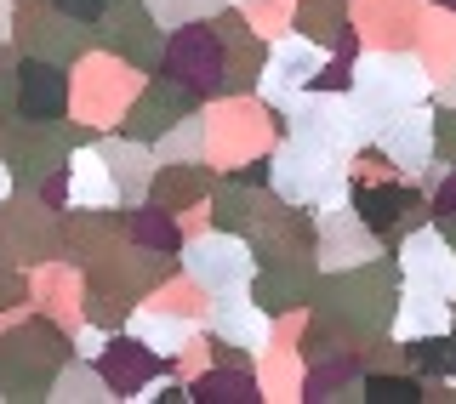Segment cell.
<instances>
[{"instance_id":"obj_1","label":"cell","mask_w":456,"mask_h":404,"mask_svg":"<svg viewBox=\"0 0 456 404\" xmlns=\"http://www.w3.org/2000/svg\"><path fill=\"white\" fill-rule=\"evenodd\" d=\"M399 296H405V273H399V263L377 256V263L325 273L320 291H314V313H325L342 336L370 342V336H388V330H394Z\"/></svg>"},{"instance_id":"obj_2","label":"cell","mask_w":456,"mask_h":404,"mask_svg":"<svg viewBox=\"0 0 456 404\" xmlns=\"http://www.w3.org/2000/svg\"><path fill=\"white\" fill-rule=\"evenodd\" d=\"M434 75H428V63L411 46H365L354 57V97L377 114V120H388L399 109H417V103H434Z\"/></svg>"},{"instance_id":"obj_3","label":"cell","mask_w":456,"mask_h":404,"mask_svg":"<svg viewBox=\"0 0 456 404\" xmlns=\"http://www.w3.org/2000/svg\"><path fill=\"white\" fill-rule=\"evenodd\" d=\"M183 268H189V279L206 285L211 296H223V291H251L256 251H251L246 234H228V228H217V234H206V239L189 245Z\"/></svg>"},{"instance_id":"obj_4","label":"cell","mask_w":456,"mask_h":404,"mask_svg":"<svg viewBox=\"0 0 456 404\" xmlns=\"http://www.w3.org/2000/svg\"><path fill=\"white\" fill-rule=\"evenodd\" d=\"M320 216V268L325 273H337V268H360V263H377V256H388V239L377 234V228L365 222L360 211H354V199L348 206H320L314 211Z\"/></svg>"},{"instance_id":"obj_5","label":"cell","mask_w":456,"mask_h":404,"mask_svg":"<svg viewBox=\"0 0 456 404\" xmlns=\"http://www.w3.org/2000/svg\"><path fill=\"white\" fill-rule=\"evenodd\" d=\"M394 263L405 273V291H428V296L456 302V245L439 234V222H428V228L399 239Z\"/></svg>"},{"instance_id":"obj_6","label":"cell","mask_w":456,"mask_h":404,"mask_svg":"<svg viewBox=\"0 0 456 404\" xmlns=\"http://www.w3.org/2000/svg\"><path fill=\"white\" fill-rule=\"evenodd\" d=\"M325 52L320 40H308L303 28H285V35L268 40V69H263V97L274 109H285L297 92H308L314 80H320V69H325Z\"/></svg>"},{"instance_id":"obj_7","label":"cell","mask_w":456,"mask_h":404,"mask_svg":"<svg viewBox=\"0 0 456 404\" xmlns=\"http://www.w3.org/2000/svg\"><path fill=\"white\" fill-rule=\"evenodd\" d=\"M377 149L399 166V177H422L428 166L439 160V142H434V103L417 109H399L377 125Z\"/></svg>"},{"instance_id":"obj_8","label":"cell","mask_w":456,"mask_h":404,"mask_svg":"<svg viewBox=\"0 0 456 404\" xmlns=\"http://www.w3.org/2000/svg\"><path fill=\"white\" fill-rule=\"evenodd\" d=\"M348 18H354L365 46H411V40H417L422 6L417 0H354Z\"/></svg>"},{"instance_id":"obj_9","label":"cell","mask_w":456,"mask_h":404,"mask_svg":"<svg viewBox=\"0 0 456 404\" xmlns=\"http://www.w3.org/2000/svg\"><path fill=\"white\" fill-rule=\"evenodd\" d=\"M268 325H274V313L256 308V296L223 291L217 302H211V330H217L223 342H234V348H246V353L268 348Z\"/></svg>"},{"instance_id":"obj_10","label":"cell","mask_w":456,"mask_h":404,"mask_svg":"<svg viewBox=\"0 0 456 404\" xmlns=\"http://www.w3.org/2000/svg\"><path fill=\"white\" fill-rule=\"evenodd\" d=\"M411 52L428 63V75L445 80L456 69V12L439 6V0H428L422 18H417V40H411Z\"/></svg>"},{"instance_id":"obj_11","label":"cell","mask_w":456,"mask_h":404,"mask_svg":"<svg viewBox=\"0 0 456 404\" xmlns=\"http://www.w3.org/2000/svg\"><path fill=\"white\" fill-rule=\"evenodd\" d=\"M456 330V302L428 296V291H405L394 308V336L417 342V336H451Z\"/></svg>"},{"instance_id":"obj_12","label":"cell","mask_w":456,"mask_h":404,"mask_svg":"<svg viewBox=\"0 0 456 404\" xmlns=\"http://www.w3.org/2000/svg\"><path fill=\"white\" fill-rule=\"evenodd\" d=\"M23 120H63V103H69V85H63V69L52 63H23Z\"/></svg>"},{"instance_id":"obj_13","label":"cell","mask_w":456,"mask_h":404,"mask_svg":"<svg viewBox=\"0 0 456 404\" xmlns=\"http://www.w3.org/2000/svg\"><path fill=\"white\" fill-rule=\"evenodd\" d=\"M348 6H354V0H297L291 28H303L308 40H320V46L331 52V46H337V35L354 23V18H348Z\"/></svg>"},{"instance_id":"obj_14","label":"cell","mask_w":456,"mask_h":404,"mask_svg":"<svg viewBox=\"0 0 456 404\" xmlns=\"http://www.w3.org/2000/svg\"><path fill=\"white\" fill-rule=\"evenodd\" d=\"M428 382L417 370H365V404H422Z\"/></svg>"},{"instance_id":"obj_15","label":"cell","mask_w":456,"mask_h":404,"mask_svg":"<svg viewBox=\"0 0 456 404\" xmlns=\"http://www.w3.org/2000/svg\"><path fill=\"white\" fill-rule=\"evenodd\" d=\"M109 160H114V177H120V194L132 199L142 182H149V154L137 149V137H126V142H114L109 149Z\"/></svg>"},{"instance_id":"obj_16","label":"cell","mask_w":456,"mask_h":404,"mask_svg":"<svg viewBox=\"0 0 456 404\" xmlns=\"http://www.w3.org/2000/svg\"><path fill=\"white\" fill-rule=\"evenodd\" d=\"M405 365L417 370L422 382L451 376V370H445V336H417V342H405Z\"/></svg>"},{"instance_id":"obj_17","label":"cell","mask_w":456,"mask_h":404,"mask_svg":"<svg viewBox=\"0 0 456 404\" xmlns=\"http://www.w3.org/2000/svg\"><path fill=\"white\" fill-rule=\"evenodd\" d=\"M434 142H439V160L456 166V109L451 103H434Z\"/></svg>"},{"instance_id":"obj_18","label":"cell","mask_w":456,"mask_h":404,"mask_svg":"<svg viewBox=\"0 0 456 404\" xmlns=\"http://www.w3.org/2000/svg\"><path fill=\"white\" fill-rule=\"evenodd\" d=\"M137 330H142V336H149L160 353H171L183 336H189V325H171V319H137Z\"/></svg>"},{"instance_id":"obj_19","label":"cell","mask_w":456,"mask_h":404,"mask_svg":"<svg viewBox=\"0 0 456 404\" xmlns=\"http://www.w3.org/2000/svg\"><path fill=\"white\" fill-rule=\"evenodd\" d=\"M428 199H434V216H456V166H445V177Z\"/></svg>"},{"instance_id":"obj_20","label":"cell","mask_w":456,"mask_h":404,"mask_svg":"<svg viewBox=\"0 0 456 404\" xmlns=\"http://www.w3.org/2000/svg\"><path fill=\"white\" fill-rule=\"evenodd\" d=\"M52 6H63L69 18H97V12H103V0H52Z\"/></svg>"},{"instance_id":"obj_21","label":"cell","mask_w":456,"mask_h":404,"mask_svg":"<svg viewBox=\"0 0 456 404\" xmlns=\"http://www.w3.org/2000/svg\"><path fill=\"white\" fill-rule=\"evenodd\" d=\"M434 103H451V109H456V69H451V75L434 85Z\"/></svg>"},{"instance_id":"obj_22","label":"cell","mask_w":456,"mask_h":404,"mask_svg":"<svg viewBox=\"0 0 456 404\" xmlns=\"http://www.w3.org/2000/svg\"><path fill=\"white\" fill-rule=\"evenodd\" d=\"M445 370H451V376H456V330H451V336H445Z\"/></svg>"},{"instance_id":"obj_23","label":"cell","mask_w":456,"mask_h":404,"mask_svg":"<svg viewBox=\"0 0 456 404\" xmlns=\"http://www.w3.org/2000/svg\"><path fill=\"white\" fill-rule=\"evenodd\" d=\"M434 222H439V234H445V239L456 245V216H434Z\"/></svg>"},{"instance_id":"obj_24","label":"cell","mask_w":456,"mask_h":404,"mask_svg":"<svg viewBox=\"0 0 456 404\" xmlns=\"http://www.w3.org/2000/svg\"><path fill=\"white\" fill-rule=\"evenodd\" d=\"M439 6H451V12H456V0H439Z\"/></svg>"},{"instance_id":"obj_25","label":"cell","mask_w":456,"mask_h":404,"mask_svg":"<svg viewBox=\"0 0 456 404\" xmlns=\"http://www.w3.org/2000/svg\"><path fill=\"white\" fill-rule=\"evenodd\" d=\"M240 6H256V0H240Z\"/></svg>"}]
</instances>
